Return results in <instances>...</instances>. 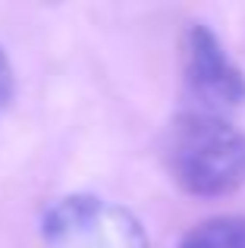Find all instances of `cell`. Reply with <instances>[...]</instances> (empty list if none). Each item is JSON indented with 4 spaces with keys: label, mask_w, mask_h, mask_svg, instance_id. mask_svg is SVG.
Segmentation results:
<instances>
[{
    "label": "cell",
    "mask_w": 245,
    "mask_h": 248,
    "mask_svg": "<svg viewBox=\"0 0 245 248\" xmlns=\"http://www.w3.org/2000/svg\"><path fill=\"white\" fill-rule=\"evenodd\" d=\"M164 164L189 195H233L245 186V132L227 116L176 113L164 132Z\"/></svg>",
    "instance_id": "1"
},
{
    "label": "cell",
    "mask_w": 245,
    "mask_h": 248,
    "mask_svg": "<svg viewBox=\"0 0 245 248\" xmlns=\"http://www.w3.org/2000/svg\"><path fill=\"white\" fill-rule=\"evenodd\" d=\"M41 236L50 248H148L141 223L98 195H66L47 207Z\"/></svg>",
    "instance_id": "2"
},
{
    "label": "cell",
    "mask_w": 245,
    "mask_h": 248,
    "mask_svg": "<svg viewBox=\"0 0 245 248\" xmlns=\"http://www.w3.org/2000/svg\"><path fill=\"white\" fill-rule=\"evenodd\" d=\"M183 85L198 113L223 116L245 104V73L230 60L220 38L204 22H189L179 41Z\"/></svg>",
    "instance_id": "3"
},
{
    "label": "cell",
    "mask_w": 245,
    "mask_h": 248,
    "mask_svg": "<svg viewBox=\"0 0 245 248\" xmlns=\"http://www.w3.org/2000/svg\"><path fill=\"white\" fill-rule=\"evenodd\" d=\"M176 248H245V217L223 214V217L201 220L179 239Z\"/></svg>",
    "instance_id": "4"
},
{
    "label": "cell",
    "mask_w": 245,
    "mask_h": 248,
    "mask_svg": "<svg viewBox=\"0 0 245 248\" xmlns=\"http://www.w3.org/2000/svg\"><path fill=\"white\" fill-rule=\"evenodd\" d=\"M13 91H16V79H13V66H10V57L6 50L0 47V113L10 107L13 101Z\"/></svg>",
    "instance_id": "5"
}]
</instances>
